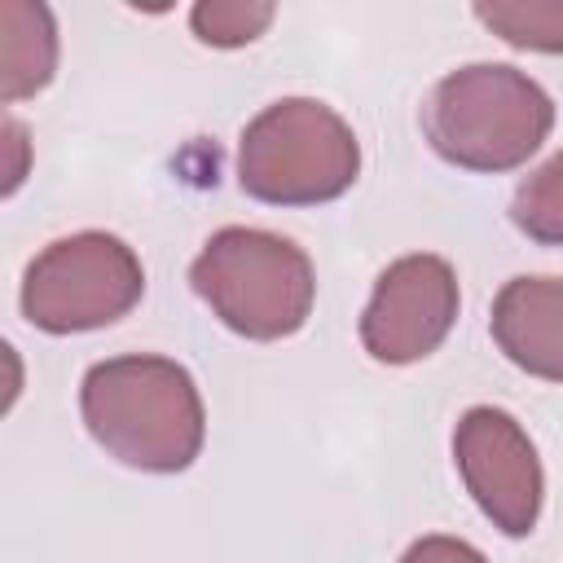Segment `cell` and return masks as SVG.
<instances>
[{"instance_id": "1", "label": "cell", "mask_w": 563, "mask_h": 563, "mask_svg": "<svg viewBox=\"0 0 563 563\" xmlns=\"http://www.w3.org/2000/svg\"><path fill=\"white\" fill-rule=\"evenodd\" d=\"M79 413L88 435L132 471L176 475L207 440L194 374L172 356H110L84 374Z\"/></svg>"}, {"instance_id": "6", "label": "cell", "mask_w": 563, "mask_h": 563, "mask_svg": "<svg viewBox=\"0 0 563 563\" xmlns=\"http://www.w3.org/2000/svg\"><path fill=\"white\" fill-rule=\"evenodd\" d=\"M453 462L466 493L493 519V528H501L506 537H528L537 528L545 475L515 413L493 405L466 409L453 431Z\"/></svg>"}, {"instance_id": "11", "label": "cell", "mask_w": 563, "mask_h": 563, "mask_svg": "<svg viewBox=\"0 0 563 563\" xmlns=\"http://www.w3.org/2000/svg\"><path fill=\"white\" fill-rule=\"evenodd\" d=\"M510 220L519 233H528L532 242L545 246H563V150L541 163L510 202Z\"/></svg>"}, {"instance_id": "3", "label": "cell", "mask_w": 563, "mask_h": 563, "mask_svg": "<svg viewBox=\"0 0 563 563\" xmlns=\"http://www.w3.org/2000/svg\"><path fill=\"white\" fill-rule=\"evenodd\" d=\"M198 299L242 339L273 343L295 334L317 299L312 260L282 233L229 224L189 264Z\"/></svg>"}, {"instance_id": "7", "label": "cell", "mask_w": 563, "mask_h": 563, "mask_svg": "<svg viewBox=\"0 0 563 563\" xmlns=\"http://www.w3.org/2000/svg\"><path fill=\"white\" fill-rule=\"evenodd\" d=\"M457 321V273L440 255H400L374 282L361 312V343L383 365L431 356Z\"/></svg>"}, {"instance_id": "4", "label": "cell", "mask_w": 563, "mask_h": 563, "mask_svg": "<svg viewBox=\"0 0 563 563\" xmlns=\"http://www.w3.org/2000/svg\"><path fill=\"white\" fill-rule=\"evenodd\" d=\"M361 145L343 114L317 97H282L264 106L238 141V180L273 207H317L352 189Z\"/></svg>"}, {"instance_id": "12", "label": "cell", "mask_w": 563, "mask_h": 563, "mask_svg": "<svg viewBox=\"0 0 563 563\" xmlns=\"http://www.w3.org/2000/svg\"><path fill=\"white\" fill-rule=\"evenodd\" d=\"M189 22L202 44L238 48V44H251L255 35H264V26L273 22V4H198L189 13Z\"/></svg>"}, {"instance_id": "8", "label": "cell", "mask_w": 563, "mask_h": 563, "mask_svg": "<svg viewBox=\"0 0 563 563\" xmlns=\"http://www.w3.org/2000/svg\"><path fill=\"white\" fill-rule=\"evenodd\" d=\"M493 339L523 374L563 383V277H510L493 299Z\"/></svg>"}, {"instance_id": "13", "label": "cell", "mask_w": 563, "mask_h": 563, "mask_svg": "<svg viewBox=\"0 0 563 563\" xmlns=\"http://www.w3.org/2000/svg\"><path fill=\"white\" fill-rule=\"evenodd\" d=\"M400 563H488L471 541H462V537H418L405 554H400Z\"/></svg>"}, {"instance_id": "5", "label": "cell", "mask_w": 563, "mask_h": 563, "mask_svg": "<svg viewBox=\"0 0 563 563\" xmlns=\"http://www.w3.org/2000/svg\"><path fill=\"white\" fill-rule=\"evenodd\" d=\"M145 295L136 251L101 229L48 242L22 277V312L44 334H84L114 325Z\"/></svg>"}, {"instance_id": "10", "label": "cell", "mask_w": 563, "mask_h": 563, "mask_svg": "<svg viewBox=\"0 0 563 563\" xmlns=\"http://www.w3.org/2000/svg\"><path fill=\"white\" fill-rule=\"evenodd\" d=\"M475 18L515 48L563 53V0H493L475 4Z\"/></svg>"}, {"instance_id": "9", "label": "cell", "mask_w": 563, "mask_h": 563, "mask_svg": "<svg viewBox=\"0 0 563 563\" xmlns=\"http://www.w3.org/2000/svg\"><path fill=\"white\" fill-rule=\"evenodd\" d=\"M57 66V26L44 4L4 0L0 4V79L4 101L31 97L53 79Z\"/></svg>"}, {"instance_id": "2", "label": "cell", "mask_w": 563, "mask_h": 563, "mask_svg": "<svg viewBox=\"0 0 563 563\" xmlns=\"http://www.w3.org/2000/svg\"><path fill=\"white\" fill-rule=\"evenodd\" d=\"M550 128V92L506 62H471L449 70L422 106L431 150L466 172H510L528 163Z\"/></svg>"}]
</instances>
